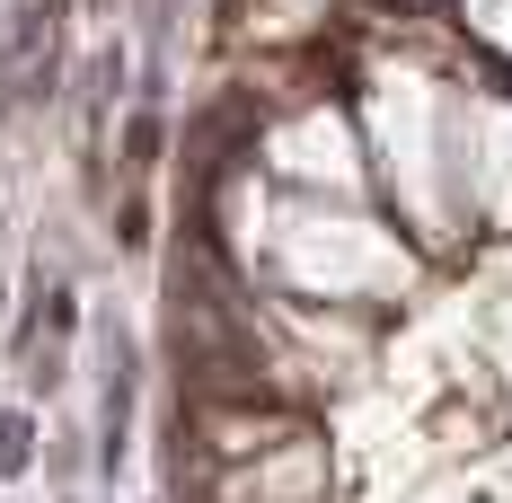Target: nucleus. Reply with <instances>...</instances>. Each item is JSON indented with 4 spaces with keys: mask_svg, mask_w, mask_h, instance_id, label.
<instances>
[{
    "mask_svg": "<svg viewBox=\"0 0 512 503\" xmlns=\"http://www.w3.org/2000/svg\"><path fill=\"white\" fill-rule=\"evenodd\" d=\"M27 468H36V424L0 415V477H27Z\"/></svg>",
    "mask_w": 512,
    "mask_h": 503,
    "instance_id": "nucleus-1",
    "label": "nucleus"
}]
</instances>
